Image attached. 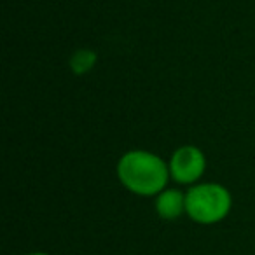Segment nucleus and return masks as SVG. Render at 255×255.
Returning a JSON list of instances; mask_svg holds the SVG:
<instances>
[{"instance_id": "f257e3e1", "label": "nucleus", "mask_w": 255, "mask_h": 255, "mask_svg": "<svg viewBox=\"0 0 255 255\" xmlns=\"http://www.w3.org/2000/svg\"><path fill=\"white\" fill-rule=\"evenodd\" d=\"M121 184L138 196H157L170 180V166L149 150H129L117 163Z\"/></svg>"}, {"instance_id": "f03ea898", "label": "nucleus", "mask_w": 255, "mask_h": 255, "mask_svg": "<svg viewBox=\"0 0 255 255\" xmlns=\"http://www.w3.org/2000/svg\"><path fill=\"white\" fill-rule=\"evenodd\" d=\"M231 192L220 184H196L185 192V213L203 226L224 220L231 212Z\"/></svg>"}, {"instance_id": "7ed1b4c3", "label": "nucleus", "mask_w": 255, "mask_h": 255, "mask_svg": "<svg viewBox=\"0 0 255 255\" xmlns=\"http://www.w3.org/2000/svg\"><path fill=\"white\" fill-rule=\"evenodd\" d=\"M170 175L177 184L191 185L203 177L206 170V157L201 149L184 145L173 152L170 159Z\"/></svg>"}, {"instance_id": "20e7f679", "label": "nucleus", "mask_w": 255, "mask_h": 255, "mask_svg": "<svg viewBox=\"0 0 255 255\" xmlns=\"http://www.w3.org/2000/svg\"><path fill=\"white\" fill-rule=\"evenodd\" d=\"M156 212L163 220H175L185 212V194L178 189H164L156 196Z\"/></svg>"}, {"instance_id": "39448f33", "label": "nucleus", "mask_w": 255, "mask_h": 255, "mask_svg": "<svg viewBox=\"0 0 255 255\" xmlns=\"http://www.w3.org/2000/svg\"><path fill=\"white\" fill-rule=\"evenodd\" d=\"M98 61V54L93 49H77L70 56V70L75 75H84L93 70Z\"/></svg>"}, {"instance_id": "423d86ee", "label": "nucleus", "mask_w": 255, "mask_h": 255, "mask_svg": "<svg viewBox=\"0 0 255 255\" xmlns=\"http://www.w3.org/2000/svg\"><path fill=\"white\" fill-rule=\"evenodd\" d=\"M28 255H49V254H46V252H33V254H28Z\"/></svg>"}]
</instances>
